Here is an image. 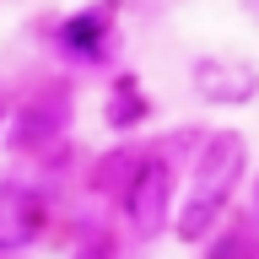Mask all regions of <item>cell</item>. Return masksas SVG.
<instances>
[{"label":"cell","mask_w":259,"mask_h":259,"mask_svg":"<svg viewBox=\"0 0 259 259\" xmlns=\"http://www.w3.org/2000/svg\"><path fill=\"white\" fill-rule=\"evenodd\" d=\"M243 173H248V141H243L238 130H210V141L200 146V157H194L189 189L178 200L173 238L178 243H205L210 227L227 216L232 194L243 189Z\"/></svg>","instance_id":"1"},{"label":"cell","mask_w":259,"mask_h":259,"mask_svg":"<svg viewBox=\"0 0 259 259\" xmlns=\"http://www.w3.org/2000/svg\"><path fill=\"white\" fill-rule=\"evenodd\" d=\"M178 222V167L167 157H141L124 184V227L135 238H162Z\"/></svg>","instance_id":"2"},{"label":"cell","mask_w":259,"mask_h":259,"mask_svg":"<svg viewBox=\"0 0 259 259\" xmlns=\"http://www.w3.org/2000/svg\"><path fill=\"white\" fill-rule=\"evenodd\" d=\"M194 92L216 108H248L259 97V65L243 54H200L194 60Z\"/></svg>","instance_id":"3"},{"label":"cell","mask_w":259,"mask_h":259,"mask_svg":"<svg viewBox=\"0 0 259 259\" xmlns=\"http://www.w3.org/2000/svg\"><path fill=\"white\" fill-rule=\"evenodd\" d=\"M49 232V200L27 184H0V259L27 254Z\"/></svg>","instance_id":"4"},{"label":"cell","mask_w":259,"mask_h":259,"mask_svg":"<svg viewBox=\"0 0 259 259\" xmlns=\"http://www.w3.org/2000/svg\"><path fill=\"white\" fill-rule=\"evenodd\" d=\"M113 27H119V0H92L87 11L60 22V49L76 60H103L113 44Z\"/></svg>","instance_id":"5"},{"label":"cell","mask_w":259,"mask_h":259,"mask_svg":"<svg viewBox=\"0 0 259 259\" xmlns=\"http://www.w3.org/2000/svg\"><path fill=\"white\" fill-rule=\"evenodd\" d=\"M65 130H70V97L65 92H44L16 113V146H27V151L32 146L44 151L49 141H60Z\"/></svg>","instance_id":"6"},{"label":"cell","mask_w":259,"mask_h":259,"mask_svg":"<svg viewBox=\"0 0 259 259\" xmlns=\"http://www.w3.org/2000/svg\"><path fill=\"white\" fill-rule=\"evenodd\" d=\"M146 113H151V103H146L141 81H135V76H119V81H113V92H108V103H103L108 130H135Z\"/></svg>","instance_id":"7"},{"label":"cell","mask_w":259,"mask_h":259,"mask_svg":"<svg viewBox=\"0 0 259 259\" xmlns=\"http://www.w3.org/2000/svg\"><path fill=\"white\" fill-rule=\"evenodd\" d=\"M254 210H259V184H254Z\"/></svg>","instance_id":"8"}]
</instances>
